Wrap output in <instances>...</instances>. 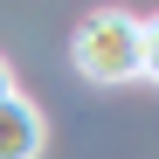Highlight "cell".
<instances>
[{
	"instance_id": "cell-1",
	"label": "cell",
	"mask_w": 159,
	"mask_h": 159,
	"mask_svg": "<svg viewBox=\"0 0 159 159\" xmlns=\"http://www.w3.org/2000/svg\"><path fill=\"white\" fill-rule=\"evenodd\" d=\"M69 62L83 83H131L139 76V14H125V7L83 14L69 35Z\"/></svg>"
},
{
	"instance_id": "cell-2",
	"label": "cell",
	"mask_w": 159,
	"mask_h": 159,
	"mask_svg": "<svg viewBox=\"0 0 159 159\" xmlns=\"http://www.w3.org/2000/svg\"><path fill=\"white\" fill-rule=\"evenodd\" d=\"M42 152V111L28 97H0V159H35Z\"/></svg>"
},
{
	"instance_id": "cell-3",
	"label": "cell",
	"mask_w": 159,
	"mask_h": 159,
	"mask_svg": "<svg viewBox=\"0 0 159 159\" xmlns=\"http://www.w3.org/2000/svg\"><path fill=\"white\" fill-rule=\"evenodd\" d=\"M139 76H152V83H159V14L139 21Z\"/></svg>"
},
{
	"instance_id": "cell-4",
	"label": "cell",
	"mask_w": 159,
	"mask_h": 159,
	"mask_svg": "<svg viewBox=\"0 0 159 159\" xmlns=\"http://www.w3.org/2000/svg\"><path fill=\"white\" fill-rule=\"evenodd\" d=\"M0 97H14V76H7V56H0Z\"/></svg>"
}]
</instances>
